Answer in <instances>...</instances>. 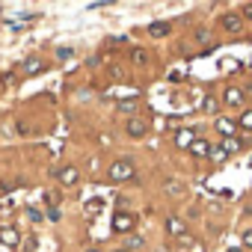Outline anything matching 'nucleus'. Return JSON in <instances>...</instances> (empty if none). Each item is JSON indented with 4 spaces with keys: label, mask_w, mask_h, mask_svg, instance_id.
Returning a JSON list of instances; mask_svg holds the SVG:
<instances>
[{
    "label": "nucleus",
    "mask_w": 252,
    "mask_h": 252,
    "mask_svg": "<svg viewBox=\"0 0 252 252\" xmlns=\"http://www.w3.org/2000/svg\"><path fill=\"white\" fill-rule=\"evenodd\" d=\"M137 178V169H134V160L131 158H116L107 169V181L113 184H122V181H134Z\"/></svg>",
    "instance_id": "1"
},
{
    "label": "nucleus",
    "mask_w": 252,
    "mask_h": 252,
    "mask_svg": "<svg viewBox=\"0 0 252 252\" xmlns=\"http://www.w3.org/2000/svg\"><path fill=\"white\" fill-rule=\"evenodd\" d=\"M134 225H137L134 214H128V211H116V217H113V231H116V234H131Z\"/></svg>",
    "instance_id": "2"
},
{
    "label": "nucleus",
    "mask_w": 252,
    "mask_h": 252,
    "mask_svg": "<svg viewBox=\"0 0 252 252\" xmlns=\"http://www.w3.org/2000/svg\"><path fill=\"white\" fill-rule=\"evenodd\" d=\"M125 131H128V137H134V140H143L149 134V122L140 119V116H131L128 125H125Z\"/></svg>",
    "instance_id": "3"
},
{
    "label": "nucleus",
    "mask_w": 252,
    "mask_h": 252,
    "mask_svg": "<svg viewBox=\"0 0 252 252\" xmlns=\"http://www.w3.org/2000/svg\"><path fill=\"white\" fill-rule=\"evenodd\" d=\"M57 181H60L63 187H74V184L80 181V169H77V166H63V169L57 172Z\"/></svg>",
    "instance_id": "4"
},
{
    "label": "nucleus",
    "mask_w": 252,
    "mask_h": 252,
    "mask_svg": "<svg viewBox=\"0 0 252 252\" xmlns=\"http://www.w3.org/2000/svg\"><path fill=\"white\" fill-rule=\"evenodd\" d=\"M21 71H24L27 77H36V74H45V71H48V63L39 60V57H30V60L21 65Z\"/></svg>",
    "instance_id": "5"
},
{
    "label": "nucleus",
    "mask_w": 252,
    "mask_h": 252,
    "mask_svg": "<svg viewBox=\"0 0 252 252\" xmlns=\"http://www.w3.org/2000/svg\"><path fill=\"white\" fill-rule=\"evenodd\" d=\"M0 243L9 246V249H15V246L21 243V231L12 228V225H3V228H0Z\"/></svg>",
    "instance_id": "6"
},
{
    "label": "nucleus",
    "mask_w": 252,
    "mask_h": 252,
    "mask_svg": "<svg viewBox=\"0 0 252 252\" xmlns=\"http://www.w3.org/2000/svg\"><path fill=\"white\" fill-rule=\"evenodd\" d=\"M214 128H217V134H222V137H234V134H237V125H234L231 119H225V116H217Z\"/></svg>",
    "instance_id": "7"
},
{
    "label": "nucleus",
    "mask_w": 252,
    "mask_h": 252,
    "mask_svg": "<svg viewBox=\"0 0 252 252\" xmlns=\"http://www.w3.org/2000/svg\"><path fill=\"white\" fill-rule=\"evenodd\" d=\"M222 27H225L228 33H240V27H243V18H240L237 12H225V15H222Z\"/></svg>",
    "instance_id": "8"
},
{
    "label": "nucleus",
    "mask_w": 252,
    "mask_h": 252,
    "mask_svg": "<svg viewBox=\"0 0 252 252\" xmlns=\"http://www.w3.org/2000/svg\"><path fill=\"white\" fill-rule=\"evenodd\" d=\"M196 143V134L190 131V128H181V131H175V146L178 149H190Z\"/></svg>",
    "instance_id": "9"
},
{
    "label": "nucleus",
    "mask_w": 252,
    "mask_h": 252,
    "mask_svg": "<svg viewBox=\"0 0 252 252\" xmlns=\"http://www.w3.org/2000/svg\"><path fill=\"white\" fill-rule=\"evenodd\" d=\"M166 231H169L172 237H181V234H187V225H184V220H178V217H166Z\"/></svg>",
    "instance_id": "10"
},
{
    "label": "nucleus",
    "mask_w": 252,
    "mask_h": 252,
    "mask_svg": "<svg viewBox=\"0 0 252 252\" xmlns=\"http://www.w3.org/2000/svg\"><path fill=\"white\" fill-rule=\"evenodd\" d=\"M225 104L240 107V104H243V89H240V86H225Z\"/></svg>",
    "instance_id": "11"
},
{
    "label": "nucleus",
    "mask_w": 252,
    "mask_h": 252,
    "mask_svg": "<svg viewBox=\"0 0 252 252\" xmlns=\"http://www.w3.org/2000/svg\"><path fill=\"white\" fill-rule=\"evenodd\" d=\"M225 155H234V152H240L243 149V143H240V137H222V146H220Z\"/></svg>",
    "instance_id": "12"
},
{
    "label": "nucleus",
    "mask_w": 252,
    "mask_h": 252,
    "mask_svg": "<svg viewBox=\"0 0 252 252\" xmlns=\"http://www.w3.org/2000/svg\"><path fill=\"white\" fill-rule=\"evenodd\" d=\"M149 36H155V39L169 36V24H166V21H155V24H149Z\"/></svg>",
    "instance_id": "13"
},
{
    "label": "nucleus",
    "mask_w": 252,
    "mask_h": 252,
    "mask_svg": "<svg viewBox=\"0 0 252 252\" xmlns=\"http://www.w3.org/2000/svg\"><path fill=\"white\" fill-rule=\"evenodd\" d=\"M190 155H193V158H208V155H211V146H208L205 140H196V143L190 146Z\"/></svg>",
    "instance_id": "14"
},
{
    "label": "nucleus",
    "mask_w": 252,
    "mask_h": 252,
    "mask_svg": "<svg viewBox=\"0 0 252 252\" xmlns=\"http://www.w3.org/2000/svg\"><path fill=\"white\" fill-rule=\"evenodd\" d=\"M237 125H240L243 131H252V110H243L240 119H237Z\"/></svg>",
    "instance_id": "15"
},
{
    "label": "nucleus",
    "mask_w": 252,
    "mask_h": 252,
    "mask_svg": "<svg viewBox=\"0 0 252 252\" xmlns=\"http://www.w3.org/2000/svg\"><path fill=\"white\" fill-rule=\"evenodd\" d=\"M166 193L169 196H184V184L181 181H166Z\"/></svg>",
    "instance_id": "16"
},
{
    "label": "nucleus",
    "mask_w": 252,
    "mask_h": 252,
    "mask_svg": "<svg viewBox=\"0 0 252 252\" xmlns=\"http://www.w3.org/2000/svg\"><path fill=\"white\" fill-rule=\"evenodd\" d=\"M217 107H220V104H217V98H214V95H208V98L202 101V110H205V113H217Z\"/></svg>",
    "instance_id": "17"
},
{
    "label": "nucleus",
    "mask_w": 252,
    "mask_h": 252,
    "mask_svg": "<svg viewBox=\"0 0 252 252\" xmlns=\"http://www.w3.org/2000/svg\"><path fill=\"white\" fill-rule=\"evenodd\" d=\"M134 63H137V65H146V63H149V54H146L143 48H137V51H134Z\"/></svg>",
    "instance_id": "18"
},
{
    "label": "nucleus",
    "mask_w": 252,
    "mask_h": 252,
    "mask_svg": "<svg viewBox=\"0 0 252 252\" xmlns=\"http://www.w3.org/2000/svg\"><path fill=\"white\" fill-rule=\"evenodd\" d=\"M119 110H122V113H131V116H134V110H137V101H119Z\"/></svg>",
    "instance_id": "19"
},
{
    "label": "nucleus",
    "mask_w": 252,
    "mask_h": 252,
    "mask_svg": "<svg viewBox=\"0 0 252 252\" xmlns=\"http://www.w3.org/2000/svg\"><path fill=\"white\" fill-rule=\"evenodd\" d=\"M30 131H33V128H30V122L21 119V122H18V134H21V137H30Z\"/></svg>",
    "instance_id": "20"
},
{
    "label": "nucleus",
    "mask_w": 252,
    "mask_h": 252,
    "mask_svg": "<svg viewBox=\"0 0 252 252\" xmlns=\"http://www.w3.org/2000/svg\"><path fill=\"white\" fill-rule=\"evenodd\" d=\"M101 205H104L101 199H92V202L86 205V211H89V214H98V211H101Z\"/></svg>",
    "instance_id": "21"
},
{
    "label": "nucleus",
    "mask_w": 252,
    "mask_h": 252,
    "mask_svg": "<svg viewBox=\"0 0 252 252\" xmlns=\"http://www.w3.org/2000/svg\"><path fill=\"white\" fill-rule=\"evenodd\" d=\"M27 217H30L33 222H42V211H39V208H27Z\"/></svg>",
    "instance_id": "22"
},
{
    "label": "nucleus",
    "mask_w": 252,
    "mask_h": 252,
    "mask_svg": "<svg viewBox=\"0 0 252 252\" xmlns=\"http://www.w3.org/2000/svg\"><path fill=\"white\" fill-rule=\"evenodd\" d=\"M208 158H214V160H225V152H222V149H211Z\"/></svg>",
    "instance_id": "23"
},
{
    "label": "nucleus",
    "mask_w": 252,
    "mask_h": 252,
    "mask_svg": "<svg viewBox=\"0 0 252 252\" xmlns=\"http://www.w3.org/2000/svg\"><path fill=\"white\" fill-rule=\"evenodd\" d=\"M137 246H143V237H137V234H134V237L128 240V252H131V249H137Z\"/></svg>",
    "instance_id": "24"
},
{
    "label": "nucleus",
    "mask_w": 252,
    "mask_h": 252,
    "mask_svg": "<svg viewBox=\"0 0 252 252\" xmlns=\"http://www.w3.org/2000/svg\"><path fill=\"white\" fill-rule=\"evenodd\" d=\"M243 246H246V249H252V228H246V231H243Z\"/></svg>",
    "instance_id": "25"
},
{
    "label": "nucleus",
    "mask_w": 252,
    "mask_h": 252,
    "mask_svg": "<svg viewBox=\"0 0 252 252\" xmlns=\"http://www.w3.org/2000/svg\"><path fill=\"white\" fill-rule=\"evenodd\" d=\"M57 57H60V60H68V57H71V48H60Z\"/></svg>",
    "instance_id": "26"
},
{
    "label": "nucleus",
    "mask_w": 252,
    "mask_h": 252,
    "mask_svg": "<svg viewBox=\"0 0 252 252\" xmlns=\"http://www.w3.org/2000/svg\"><path fill=\"white\" fill-rule=\"evenodd\" d=\"M240 15H243V18H246V21H252V3H246V6H243V12H240Z\"/></svg>",
    "instance_id": "27"
},
{
    "label": "nucleus",
    "mask_w": 252,
    "mask_h": 252,
    "mask_svg": "<svg viewBox=\"0 0 252 252\" xmlns=\"http://www.w3.org/2000/svg\"><path fill=\"white\" fill-rule=\"evenodd\" d=\"M48 220H60V211H57V208H54V205H51V208H48Z\"/></svg>",
    "instance_id": "28"
},
{
    "label": "nucleus",
    "mask_w": 252,
    "mask_h": 252,
    "mask_svg": "<svg viewBox=\"0 0 252 252\" xmlns=\"http://www.w3.org/2000/svg\"><path fill=\"white\" fill-rule=\"evenodd\" d=\"M178 243H181V246H190V243H193V237H190V234H181V237H178Z\"/></svg>",
    "instance_id": "29"
},
{
    "label": "nucleus",
    "mask_w": 252,
    "mask_h": 252,
    "mask_svg": "<svg viewBox=\"0 0 252 252\" xmlns=\"http://www.w3.org/2000/svg\"><path fill=\"white\" fill-rule=\"evenodd\" d=\"M196 36H199V42H208V39H211V33H208V30H199Z\"/></svg>",
    "instance_id": "30"
},
{
    "label": "nucleus",
    "mask_w": 252,
    "mask_h": 252,
    "mask_svg": "<svg viewBox=\"0 0 252 252\" xmlns=\"http://www.w3.org/2000/svg\"><path fill=\"white\" fill-rule=\"evenodd\" d=\"M113 252H128V249H113Z\"/></svg>",
    "instance_id": "31"
},
{
    "label": "nucleus",
    "mask_w": 252,
    "mask_h": 252,
    "mask_svg": "<svg viewBox=\"0 0 252 252\" xmlns=\"http://www.w3.org/2000/svg\"><path fill=\"white\" fill-rule=\"evenodd\" d=\"M228 252H243V249H228Z\"/></svg>",
    "instance_id": "32"
},
{
    "label": "nucleus",
    "mask_w": 252,
    "mask_h": 252,
    "mask_svg": "<svg viewBox=\"0 0 252 252\" xmlns=\"http://www.w3.org/2000/svg\"><path fill=\"white\" fill-rule=\"evenodd\" d=\"M86 252H98V249H86Z\"/></svg>",
    "instance_id": "33"
}]
</instances>
